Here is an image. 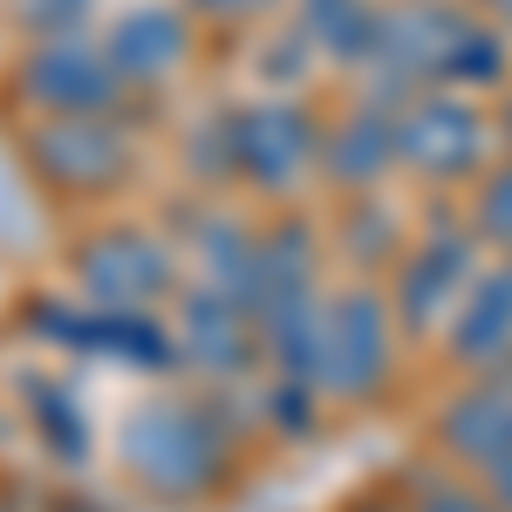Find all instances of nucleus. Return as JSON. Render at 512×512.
Returning <instances> with one entry per match:
<instances>
[{"label":"nucleus","mask_w":512,"mask_h":512,"mask_svg":"<svg viewBox=\"0 0 512 512\" xmlns=\"http://www.w3.org/2000/svg\"><path fill=\"white\" fill-rule=\"evenodd\" d=\"M14 21L28 28V41H62V35H82L89 0H14Z\"/></svg>","instance_id":"aec40b11"},{"label":"nucleus","mask_w":512,"mask_h":512,"mask_svg":"<svg viewBox=\"0 0 512 512\" xmlns=\"http://www.w3.org/2000/svg\"><path fill=\"white\" fill-rule=\"evenodd\" d=\"M410 512H499V506L485 499V485H478V492H472V485H431Z\"/></svg>","instance_id":"412c9836"},{"label":"nucleus","mask_w":512,"mask_h":512,"mask_svg":"<svg viewBox=\"0 0 512 512\" xmlns=\"http://www.w3.org/2000/svg\"><path fill=\"white\" fill-rule=\"evenodd\" d=\"M499 376H512V362H506V369H499Z\"/></svg>","instance_id":"a878e982"},{"label":"nucleus","mask_w":512,"mask_h":512,"mask_svg":"<svg viewBox=\"0 0 512 512\" xmlns=\"http://www.w3.org/2000/svg\"><path fill=\"white\" fill-rule=\"evenodd\" d=\"M335 253L355 267V280H376L383 267H396L410 253V233H403V212H396L383 192L342 198V219H335Z\"/></svg>","instance_id":"4468645a"},{"label":"nucleus","mask_w":512,"mask_h":512,"mask_svg":"<svg viewBox=\"0 0 512 512\" xmlns=\"http://www.w3.org/2000/svg\"><path fill=\"white\" fill-rule=\"evenodd\" d=\"M478 485H485V499H492L499 512H512V458H506V465H492V472L478 478Z\"/></svg>","instance_id":"5701e85b"},{"label":"nucleus","mask_w":512,"mask_h":512,"mask_svg":"<svg viewBox=\"0 0 512 512\" xmlns=\"http://www.w3.org/2000/svg\"><path fill=\"white\" fill-rule=\"evenodd\" d=\"M192 14H205V21H253V14H267V7H280V0H185Z\"/></svg>","instance_id":"4be33fe9"},{"label":"nucleus","mask_w":512,"mask_h":512,"mask_svg":"<svg viewBox=\"0 0 512 512\" xmlns=\"http://www.w3.org/2000/svg\"><path fill=\"white\" fill-rule=\"evenodd\" d=\"M396 164H403V151H396V110L355 96L335 123H321V178L342 198L383 192V178Z\"/></svg>","instance_id":"f8f14e48"},{"label":"nucleus","mask_w":512,"mask_h":512,"mask_svg":"<svg viewBox=\"0 0 512 512\" xmlns=\"http://www.w3.org/2000/svg\"><path fill=\"white\" fill-rule=\"evenodd\" d=\"M492 130H499V151H506V158H512V96H506V103H499V117H492Z\"/></svg>","instance_id":"b1692460"},{"label":"nucleus","mask_w":512,"mask_h":512,"mask_svg":"<svg viewBox=\"0 0 512 512\" xmlns=\"http://www.w3.org/2000/svg\"><path fill=\"white\" fill-rule=\"evenodd\" d=\"M485 246L472 239V226H437V233H417L410 253L390 267V308L403 335H431L451 321V308L465 301V287L478 280V260Z\"/></svg>","instance_id":"6e6552de"},{"label":"nucleus","mask_w":512,"mask_h":512,"mask_svg":"<svg viewBox=\"0 0 512 512\" xmlns=\"http://www.w3.org/2000/svg\"><path fill=\"white\" fill-rule=\"evenodd\" d=\"M396 308L390 287L376 280H349L328 294V315H321V362H315V390L328 403H369V396L390 383L396 369Z\"/></svg>","instance_id":"7ed1b4c3"},{"label":"nucleus","mask_w":512,"mask_h":512,"mask_svg":"<svg viewBox=\"0 0 512 512\" xmlns=\"http://www.w3.org/2000/svg\"><path fill=\"white\" fill-rule=\"evenodd\" d=\"M294 21L308 28V41H315L328 62L362 69V55L376 41V21H383V0H301Z\"/></svg>","instance_id":"dca6fc26"},{"label":"nucleus","mask_w":512,"mask_h":512,"mask_svg":"<svg viewBox=\"0 0 512 512\" xmlns=\"http://www.w3.org/2000/svg\"><path fill=\"white\" fill-rule=\"evenodd\" d=\"M260 424H274L280 437H315L321 390L315 383H294V376H274V383L260 390Z\"/></svg>","instance_id":"6ab92c4d"},{"label":"nucleus","mask_w":512,"mask_h":512,"mask_svg":"<svg viewBox=\"0 0 512 512\" xmlns=\"http://www.w3.org/2000/svg\"><path fill=\"white\" fill-rule=\"evenodd\" d=\"M396 151H403V171L431 185H465L492 164L499 130L465 89H424L417 103L396 110Z\"/></svg>","instance_id":"423d86ee"},{"label":"nucleus","mask_w":512,"mask_h":512,"mask_svg":"<svg viewBox=\"0 0 512 512\" xmlns=\"http://www.w3.org/2000/svg\"><path fill=\"white\" fill-rule=\"evenodd\" d=\"M506 69H512V55H506L499 21L472 14V21H465V35L451 41V55H444L437 89H499V82H506Z\"/></svg>","instance_id":"f3484780"},{"label":"nucleus","mask_w":512,"mask_h":512,"mask_svg":"<svg viewBox=\"0 0 512 512\" xmlns=\"http://www.w3.org/2000/svg\"><path fill=\"white\" fill-rule=\"evenodd\" d=\"M62 512H89V506H62Z\"/></svg>","instance_id":"393cba45"},{"label":"nucleus","mask_w":512,"mask_h":512,"mask_svg":"<svg viewBox=\"0 0 512 512\" xmlns=\"http://www.w3.org/2000/svg\"><path fill=\"white\" fill-rule=\"evenodd\" d=\"M233 417L226 403L192 390H158L144 403H130V417L117 424V458L151 499L192 506L205 492H219V478L233 465Z\"/></svg>","instance_id":"f257e3e1"},{"label":"nucleus","mask_w":512,"mask_h":512,"mask_svg":"<svg viewBox=\"0 0 512 512\" xmlns=\"http://www.w3.org/2000/svg\"><path fill=\"white\" fill-rule=\"evenodd\" d=\"M21 164L55 198H110L137 171V137L123 117H35L21 130Z\"/></svg>","instance_id":"f03ea898"},{"label":"nucleus","mask_w":512,"mask_h":512,"mask_svg":"<svg viewBox=\"0 0 512 512\" xmlns=\"http://www.w3.org/2000/svg\"><path fill=\"white\" fill-rule=\"evenodd\" d=\"M192 7H171V0H144V7H123L117 21L103 28V55L123 76V89H164L192 62Z\"/></svg>","instance_id":"9d476101"},{"label":"nucleus","mask_w":512,"mask_h":512,"mask_svg":"<svg viewBox=\"0 0 512 512\" xmlns=\"http://www.w3.org/2000/svg\"><path fill=\"white\" fill-rule=\"evenodd\" d=\"M444 355L465 376H492L512 362V253L478 267V280L465 287V301L444 321Z\"/></svg>","instance_id":"ddd939ff"},{"label":"nucleus","mask_w":512,"mask_h":512,"mask_svg":"<svg viewBox=\"0 0 512 512\" xmlns=\"http://www.w3.org/2000/svg\"><path fill=\"white\" fill-rule=\"evenodd\" d=\"M321 171V117L301 96H260L233 103V178L260 198L301 192V178Z\"/></svg>","instance_id":"39448f33"},{"label":"nucleus","mask_w":512,"mask_h":512,"mask_svg":"<svg viewBox=\"0 0 512 512\" xmlns=\"http://www.w3.org/2000/svg\"><path fill=\"white\" fill-rule=\"evenodd\" d=\"M14 96L35 117H117L130 89L110 69L103 41L62 35V41H28L14 55Z\"/></svg>","instance_id":"0eeeda50"},{"label":"nucleus","mask_w":512,"mask_h":512,"mask_svg":"<svg viewBox=\"0 0 512 512\" xmlns=\"http://www.w3.org/2000/svg\"><path fill=\"white\" fill-rule=\"evenodd\" d=\"M178 342H185V362L205 369V376H219V383H246L267 349H260V321L239 308L233 294H219V287H185L178 301Z\"/></svg>","instance_id":"1a4fd4ad"},{"label":"nucleus","mask_w":512,"mask_h":512,"mask_svg":"<svg viewBox=\"0 0 512 512\" xmlns=\"http://www.w3.org/2000/svg\"><path fill=\"white\" fill-rule=\"evenodd\" d=\"M14 396H28L21 410H28V424L35 437L62 458V465H82L89 458V431H82V410H76V390L62 383V376H41V369H21L14 376Z\"/></svg>","instance_id":"2eb2a0df"},{"label":"nucleus","mask_w":512,"mask_h":512,"mask_svg":"<svg viewBox=\"0 0 512 512\" xmlns=\"http://www.w3.org/2000/svg\"><path fill=\"white\" fill-rule=\"evenodd\" d=\"M465 226H472V239L492 246L499 260L512 253V158H499V164L478 171L472 198H465Z\"/></svg>","instance_id":"a211bd4d"},{"label":"nucleus","mask_w":512,"mask_h":512,"mask_svg":"<svg viewBox=\"0 0 512 512\" xmlns=\"http://www.w3.org/2000/svg\"><path fill=\"white\" fill-rule=\"evenodd\" d=\"M431 437H437V451L451 465H465L472 478L506 465L512 458V376H499V369L492 376H472L465 390L437 410Z\"/></svg>","instance_id":"9b49d317"},{"label":"nucleus","mask_w":512,"mask_h":512,"mask_svg":"<svg viewBox=\"0 0 512 512\" xmlns=\"http://www.w3.org/2000/svg\"><path fill=\"white\" fill-rule=\"evenodd\" d=\"M76 294L96 308H123V315H158L164 301L185 294V253L178 239H158L151 226H96L69 253Z\"/></svg>","instance_id":"20e7f679"}]
</instances>
